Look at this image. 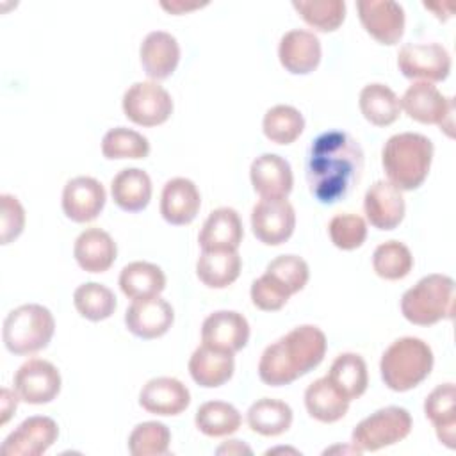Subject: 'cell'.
Masks as SVG:
<instances>
[{"mask_svg": "<svg viewBox=\"0 0 456 456\" xmlns=\"http://www.w3.org/2000/svg\"><path fill=\"white\" fill-rule=\"evenodd\" d=\"M424 413L433 422L438 440L449 449L456 447V387L444 383L431 390L424 401Z\"/></svg>", "mask_w": 456, "mask_h": 456, "instance_id": "484cf974", "label": "cell"}, {"mask_svg": "<svg viewBox=\"0 0 456 456\" xmlns=\"http://www.w3.org/2000/svg\"><path fill=\"white\" fill-rule=\"evenodd\" d=\"M289 294H285L276 283H273L265 274L256 278L251 283V301L256 308L264 312H276L283 308L289 301Z\"/></svg>", "mask_w": 456, "mask_h": 456, "instance_id": "f6af8a7d", "label": "cell"}, {"mask_svg": "<svg viewBox=\"0 0 456 456\" xmlns=\"http://www.w3.org/2000/svg\"><path fill=\"white\" fill-rule=\"evenodd\" d=\"M55 331L52 312L37 303L20 305L4 319L2 338L7 351L14 354H32L45 349Z\"/></svg>", "mask_w": 456, "mask_h": 456, "instance_id": "8992f818", "label": "cell"}, {"mask_svg": "<svg viewBox=\"0 0 456 456\" xmlns=\"http://www.w3.org/2000/svg\"><path fill=\"white\" fill-rule=\"evenodd\" d=\"M326 354V335L314 324H301L269 344L258 362V376L269 387L296 381L315 369Z\"/></svg>", "mask_w": 456, "mask_h": 456, "instance_id": "7a4b0ae2", "label": "cell"}, {"mask_svg": "<svg viewBox=\"0 0 456 456\" xmlns=\"http://www.w3.org/2000/svg\"><path fill=\"white\" fill-rule=\"evenodd\" d=\"M292 7L319 32L337 30L346 18L344 0H294Z\"/></svg>", "mask_w": 456, "mask_h": 456, "instance_id": "74e56055", "label": "cell"}, {"mask_svg": "<svg viewBox=\"0 0 456 456\" xmlns=\"http://www.w3.org/2000/svg\"><path fill=\"white\" fill-rule=\"evenodd\" d=\"M18 394L11 392L9 388H2V420L0 424H5L11 415L16 411V406H18Z\"/></svg>", "mask_w": 456, "mask_h": 456, "instance_id": "bcb514c9", "label": "cell"}, {"mask_svg": "<svg viewBox=\"0 0 456 456\" xmlns=\"http://www.w3.org/2000/svg\"><path fill=\"white\" fill-rule=\"evenodd\" d=\"M201 196L196 183L189 178L176 176L166 182L160 194V214L175 226L189 224L196 219Z\"/></svg>", "mask_w": 456, "mask_h": 456, "instance_id": "603a6c76", "label": "cell"}, {"mask_svg": "<svg viewBox=\"0 0 456 456\" xmlns=\"http://www.w3.org/2000/svg\"><path fill=\"white\" fill-rule=\"evenodd\" d=\"M119 287L132 301L153 297L166 289V274L157 264L130 262L119 273Z\"/></svg>", "mask_w": 456, "mask_h": 456, "instance_id": "f1b7e54d", "label": "cell"}, {"mask_svg": "<svg viewBox=\"0 0 456 456\" xmlns=\"http://www.w3.org/2000/svg\"><path fill=\"white\" fill-rule=\"evenodd\" d=\"M239 410L224 401H207L203 403L194 417L196 428L207 436H226L240 428Z\"/></svg>", "mask_w": 456, "mask_h": 456, "instance_id": "e575fe53", "label": "cell"}, {"mask_svg": "<svg viewBox=\"0 0 456 456\" xmlns=\"http://www.w3.org/2000/svg\"><path fill=\"white\" fill-rule=\"evenodd\" d=\"M57 436L59 426L53 419L34 415L25 419L14 431L5 436L0 451L7 456H39L53 445Z\"/></svg>", "mask_w": 456, "mask_h": 456, "instance_id": "4fadbf2b", "label": "cell"}, {"mask_svg": "<svg viewBox=\"0 0 456 456\" xmlns=\"http://www.w3.org/2000/svg\"><path fill=\"white\" fill-rule=\"evenodd\" d=\"M123 112L139 126H157L169 119L173 100L155 80L135 82L123 94Z\"/></svg>", "mask_w": 456, "mask_h": 456, "instance_id": "ba28073f", "label": "cell"}, {"mask_svg": "<svg viewBox=\"0 0 456 456\" xmlns=\"http://www.w3.org/2000/svg\"><path fill=\"white\" fill-rule=\"evenodd\" d=\"M255 237L267 246H280L296 228L294 207L285 198H262L251 210Z\"/></svg>", "mask_w": 456, "mask_h": 456, "instance_id": "7c38bea8", "label": "cell"}, {"mask_svg": "<svg viewBox=\"0 0 456 456\" xmlns=\"http://www.w3.org/2000/svg\"><path fill=\"white\" fill-rule=\"evenodd\" d=\"M139 57L144 73L157 82L167 78L176 69L180 61V46L176 37L169 32L153 30L142 39Z\"/></svg>", "mask_w": 456, "mask_h": 456, "instance_id": "cb8c5ba5", "label": "cell"}, {"mask_svg": "<svg viewBox=\"0 0 456 456\" xmlns=\"http://www.w3.org/2000/svg\"><path fill=\"white\" fill-rule=\"evenodd\" d=\"M331 385L347 399H358L363 395L369 385V374L365 360L356 353H342L338 354L326 376Z\"/></svg>", "mask_w": 456, "mask_h": 456, "instance_id": "4dcf8cb0", "label": "cell"}, {"mask_svg": "<svg viewBox=\"0 0 456 456\" xmlns=\"http://www.w3.org/2000/svg\"><path fill=\"white\" fill-rule=\"evenodd\" d=\"M433 142L417 132H401L387 139L381 164L388 182L399 191H413L428 178L433 160Z\"/></svg>", "mask_w": 456, "mask_h": 456, "instance_id": "3957f363", "label": "cell"}, {"mask_svg": "<svg viewBox=\"0 0 456 456\" xmlns=\"http://www.w3.org/2000/svg\"><path fill=\"white\" fill-rule=\"evenodd\" d=\"M216 452H217V454H228V456H232V454H251L253 451H251V447H248V445L242 444L240 440H228V442H224L223 445H219V447L216 449Z\"/></svg>", "mask_w": 456, "mask_h": 456, "instance_id": "7dc6e473", "label": "cell"}, {"mask_svg": "<svg viewBox=\"0 0 456 456\" xmlns=\"http://www.w3.org/2000/svg\"><path fill=\"white\" fill-rule=\"evenodd\" d=\"M331 242L344 251L360 248L367 239V224L356 214H338L328 224Z\"/></svg>", "mask_w": 456, "mask_h": 456, "instance_id": "7bdbcfd3", "label": "cell"}, {"mask_svg": "<svg viewBox=\"0 0 456 456\" xmlns=\"http://www.w3.org/2000/svg\"><path fill=\"white\" fill-rule=\"evenodd\" d=\"M397 66L406 78H424L431 84L449 77L451 55L438 43H406L397 53Z\"/></svg>", "mask_w": 456, "mask_h": 456, "instance_id": "30bf717a", "label": "cell"}, {"mask_svg": "<svg viewBox=\"0 0 456 456\" xmlns=\"http://www.w3.org/2000/svg\"><path fill=\"white\" fill-rule=\"evenodd\" d=\"M433 369V351L419 337H401L381 354L383 383L394 392H406L420 385Z\"/></svg>", "mask_w": 456, "mask_h": 456, "instance_id": "277c9868", "label": "cell"}, {"mask_svg": "<svg viewBox=\"0 0 456 456\" xmlns=\"http://www.w3.org/2000/svg\"><path fill=\"white\" fill-rule=\"evenodd\" d=\"M73 255L84 271L105 273L116 260L118 246L105 230L86 228L75 240Z\"/></svg>", "mask_w": 456, "mask_h": 456, "instance_id": "d4e9b609", "label": "cell"}, {"mask_svg": "<svg viewBox=\"0 0 456 456\" xmlns=\"http://www.w3.org/2000/svg\"><path fill=\"white\" fill-rule=\"evenodd\" d=\"M249 178L262 198H287L294 185L289 160L276 153H262L251 162Z\"/></svg>", "mask_w": 456, "mask_h": 456, "instance_id": "44dd1931", "label": "cell"}, {"mask_svg": "<svg viewBox=\"0 0 456 456\" xmlns=\"http://www.w3.org/2000/svg\"><path fill=\"white\" fill-rule=\"evenodd\" d=\"M358 16L367 30L381 45H395L404 32V9L394 0H358Z\"/></svg>", "mask_w": 456, "mask_h": 456, "instance_id": "5bb4252c", "label": "cell"}, {"mask_svg": "<svg viewBox=\"0 0 456 456\" xmlns=\"http://www.w3.org/2000/svg\"><path fill=\"white\" fill-rule=\"evenodd\" d=\"M102 153L105 159H144L150 153L148 139L126 126L110 128L102 139Z\"/></svg>", "mask_w": 456, "mask_h": 456, "instance_id": "60d3db41", "label": "cell"}, {"mask_svg": "<svg viewBox=\"0 0 456 456\" xmlns=\"http://www.w3.org/2000/svg\"><path fill=\"white\" fill-rule=\"evenodd\" d=\"M160 5H162L164 9H167L169 12H173V14H182L183 11H191V9L201 7L203 4H198V2L187 4V2H182V0H173V2H160Z\"/></svg>", "mask_w": 456, "mask_h": 456, "instance_id": "c3c4849f", "label": "cell"}, {"mask_svg": "<svg viewBox=\"0 0 456 456\" xmlns=\"http://www.w3.org/2000/svg\"><path fill=\"white\" fill-rule=\"evenodd\" d=\"M12 385L21 401L28 404H46L61 392V372L48 360L30 358L18 367Z\"/></svg>", "mask_w": 456, "mask_h": 456, "instance_id": "8fae6325", "label": "cell"}, {"mask_svg": "<svg viewBox=\"0 0 456 456\" xmlns=\"http://www.w3.org/2000/svg\"><path fill=\"white\" fill-rule=\"evenodd\" d=\"M191 403L189 388L176 378L160 376L144 383L139 392V404L155 415H178Z\"/></svg>", "mask_w": 456, "mask_h": 456, "instance_id": "7402d4cb", "label": "cell"}, {"mask_svg": "<svg viewBox=\"0 0 456 456\" xmlns=\"http://www.w3.org/2000/svg\"><path fill=\"white\" fill-rule=\"evenodd\" d=\"M305 128L303 114L292 105H274L271 107L262 121L264 135L276 144L294 142Z\"/></svg>", "mask_w": 456, "mask_h": 456, "instance_id": "8d00e7d4", "label": "cell"}, {"mask_svg": "<svg viewBox=\"0 0 456 456\" xmlns=\"http://www.w3.org/2000/svg\"><path fill=\"white\" fill-rule=\"evenodd\" d=\"M305 406L310 417L319 422H337L340 420L349 408V401L331 385L324 376L312 381L305 390Z\"/></svg>", "mask_w": 456, "mask_h": 456, "instance_id": "f546056e", "label": "cell"}, {"mask_svg": "<svg viewBox=\"0 0 456 456\" xmlns=\"http://www.w3.org/2000/svg\"><path fill=\"white\" fill-rule=\"evenodd\" d=\"M411 426V415L406 408L387 406L370 413L354 426L351 444L362 452H374L404 440L410 435Z\"/></svg>", "mask_w": 456, "mask_h": 456, "instance_id": "52a82bcc", "label": "cell"}, {"mask_svg": "<svg viewBox=\"0 0 456 456\" xmlns=\"http://www.w3.org/2000/svg\"><path fill=\"white\" fill-rule=\"evenodd\" d=\"M248 426L262 436H278L292 424V408L280 399L262 397L248 410Z\"/></svg>", "mask_w": 456, "mask_h": 456, "instance_id": "836d02e7", "label": "cell"}, {"mask_svg": "<svg viewBox=\"0 0 456 456\" xmlns=\"http://www.w3.org/2000/svg\"><path fill=\"white\" fill-rule=\"evenodd\" d=\"M294 452V454H301V452H297L296 449H283V447H278V449H271V451H267L265 454H274V452Z\"/></svg>", "mask_w": 456, "mask_h": 456, "instance_id": "681fc988", "label": "cell"}, {"mask_svg": "<svg viewBox=\"0 0 456 456\" xmlns=\"http://www.w3.org/2000/svg\"><path fill=\"white\" fill-rule=\"evenodd\" d=\"M363 210L369 223L378 230H394L404 217L403 192L388 180L374 182L363 198Z\"/></svg>", "mask_w": 456, "mask_h": 456, "instance_id": "ac0fdd59", "label": "cell"}, {"mask_svg": "<svg viewBox=\"0 0 456 456\" xmlns=\"http://www.w3.org/2000/svg\"><path fill=\"white\" fill-rule=\"evenodd\" d=\"M363 150L344 130L319 134L306 153V182L312 196L322 205L346 200L362 178Z\"/></svg>", "mask_w": 456, "mask_h": 456, "instance_id": "6da1fadb", "label": "cell"}, {"mask_svg": "<svg viewBox=\"0 0 456 456\" xmlns=\"http://www.w3.org/2000/svg\"><path fill=\"white\" fill-rule=\"evenodd\" d=\"M278 57L289 73L308 75L321 62V41L310 30L292 28L281 36Z\"/></svg>", "mask_w": 456, "mask_h": 456, "instance_id": "d6986e66", "label": "cell"}, {"mask_svg": "<svg viewBox=\"0 0 456 456\" xmlns=\"http://www.w3.org/2000/svg\"><path fill=\"white\" fill-rule=\"evenodd\" d=\"M151 180L139 167L121 169L110 182L114 203L125 212H141L151 200Z\"/></svg>", "mask_w": 456, "mask_h": 456, "instance_id": "83f0119b", "label": "cell"}, {"mask_svg": "<svg viewBox=\"0 0 456 456\" xmlns=\"http://www.w3.org/2000/svg\"><path fill=\"white\" fill-rule=\"evenodd\" d=\"M240 256L237 251H201L196 262L200 281L210 289H224L240 274Z\"/></svg>", "mask_w": 456, "mask_h": 456, "instance_id": "1f68e13d", "label": "cell"}, {"mask_svg": "<svg viewBox=\"0 0 456 456\" xmlns=\"http://www.w3.org/2000/svg\"><path fill=\"white\" fill-rule=\"evenodd\" d=\"M105 189L93 176H75L62 189V210L75 223H89L105 207Z\"/></svg>", "mask_w": 456, "mask_h": 456, "instance_id": "e0dca14e", "label": "cell"}, {"mask_svg": "<svg viewBox=\"0 0 456 456\" xmlns=\"http://www.w3.org/2000/svg\"><path fill=\"white\" fill-rule=\"evenodd\" d=\"M244 237L242 221L235 208L219 207L208 214L198 242L201 251H237Z\"/></svg>", "mask_w": 456, "mask_h": 456, "instance_id": "ffe728a7", "label": "cell"}, {"mask_svg": "<svg viewBox=\"0 0 456 456\" xmlns=\"http://www.w3.org/2000/svg\"><path fill=\"white\" fill-rule=\"evenodd\" d=\"M273 283H276L285 294L292 296L305 289L310 271L308 264L297 255H280L271 260L264 273Z\"/></svg>", "mask_w": 456, "mask_h": 456, "instance_id": "ab89813d", "label": "cell"}, {"mask_svg": "<svg viewBox=\"0 0 456 456\" xmlns=\"http://www.w3.org/2000/svg\"><path fill=\"white\" fill-rule=\"evenodd\" d=\"M249 340L248 319L235 310H217L201 326V342L217 351L235 354Z\"/></svg>", "mask_w": 456, "mask_h": 456, "instance_id": "9a60e30c", "label": "cell"}, {"mask_svg": "<svg viewBox=\"0 0 456 456\" xmlns=\"http://www.w3.org/2000/svg\"><path fill=\"white\" fill-rule=\"evenodd\" d=\"M0 212H2V244H9L18 239L25 228V210L20 200L12 194L0 196Z\"/></svg>", "mask_w": 456, "mask_h": 456, "instance_id": "ee69618b", "label": "cell"}, {"mask_svg": "<svg viewBox=\"0 0 456 456\" xmlns=\"http://www.w3.org/2000/svg\"><path fill=\"white\" fill-rule=\"evenodd\" d=\"M235 370V362L232 353L217 351L208 346H200L194 349L189 360L191 378L205 388H216L224 385Z\"/></svg>", "mask_w": 456, "mask_h": 456, "instance_id": "4316f807", "label": "cell"}, {"mask_svg": "<svg viewBox=\"0 0 456 456\" xmlns=\"http://www.w3.org/2000/svg\"><path fill=\"white\" fill-rule=\"evenodd\" d=\"M73 305L82 317L98 322L109 319L114 314L118 303L114 292L109 287L96 281H87L75 289Z\"/></svg>", "mask_w": 456, "mask_h": 456, "instance_id": "d590c367", "label": "cell"}, {"mask_svg": "<svg viewBox=\"0 0 456 456\" xmlns=\"http://www.w3.org/2000/svg\"><path fill=\"white\" fill-rule=\"evenodd\" d=\"M401 314L417 326H431L454 314V280L445 274L420 278L401 297Z\"/></svg>", "mask_w": 456, "mask_h": 456, "instance_id": "5b68a950", "label": "cell"}, {"mask_svg": "<svg viewBox=\"0 0 456 456\" xmlns=\"http://www.w3.org/2000/svg\"><path fill=\"white\" fill-rule=\"evenodd\" d=\"M171 433L166 424L148 420L137 424L128 436V451L134 456H162L167 454Z\"/></svg>", "mask_w": 456, "mask_h": 456, "instance_id": "b9f144b4", "label": "cell"}, {"mask_svg": "<svg viewBox=\"0 0 456 456\" xmlns=\"http://www.w3.org/2000/svg\"><path fill=\"white\" fill-rule=\"evenodd\" d=\"M358 105L363 118L376 126H388L401 114V102L397 94L379 82L367 84L360 91Z\"/></svg>", "mask_w": 456, "mask_h": 456, "instance_id": "d6a6232c", "label": "cell"}, {"mask_svg": "<svg viewBox=\"0 0 456 456\" xmlns=\"http://www.w3.org/2000/svg\"><path fill=\"white\" fill-rule=\"evenodd\" d=\"M173 321V306L160 296L134 299L125 312V324L128 331L144 340L159 338L167 333Z\"/></svg>", "mask_w": 456, "mask_h": 456, "instance_id": "2e32d148", "label": "cell"}, {"mask_svg": "<svg viewBox=\"0 0 456 456\" xmlns=\"http://www.w3.org/2000/svg\"><path fill=\"white\" fill-rule=\"evenodd\" d=\"M374 273L383 280H401L410 274L413 256L406 244L399 240H387L372 253Z\"/></svg>", "mask_w": 456, "mask_h": 456, "instance_id": "f35d334b", "label": "cell"}, {"mask_svg": "<svg viewBox=\"0 0 456 456\" xmlns=\"http://www.w3.org/2000/svg\"><path fill=\"white\" fill-rule=\"evenodd\" d=\"M399 102L401 109H404L411 119L424 125H438L447 132V135H452L454 102L442 94L433 84L413 82Z\"/></svg>", "mask_w": 456, "mask_h": 456, "instance_id": "9c48e42d", "label": "cell"}]
</instances>
